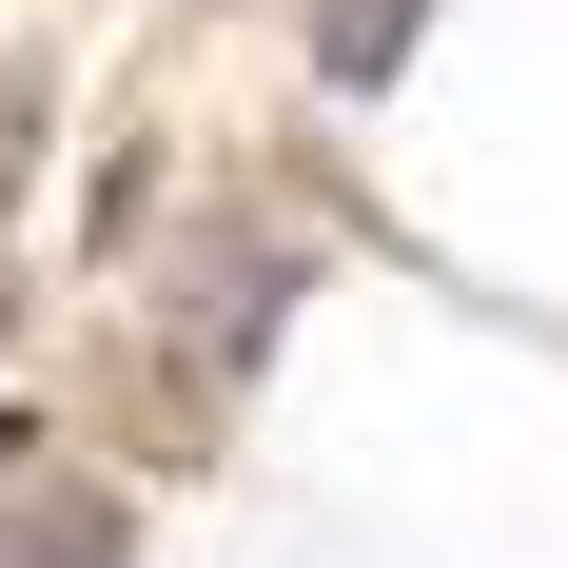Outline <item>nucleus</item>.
I'll return each mask as SVG.
<instances>
[{
  "label": "nucleus",
  "mask_w": 568,
  "mask_h": 568,
  "mask_svg": "<svg viewBox=\"0 0 568 568\" xmlns=\"http://www.w3.org/2000/svg\"><path fill=\"white\" fill-rule=\"evenodd\" d=\"M275 314H294V255H275V235H216V255L176 275V353H158V373H196V393H216V373H255V353H275Z\"/></svg>",
  "instance_id": "obj_1"
},
{
  "label": "nucleus",
  "mask_w": 568,
  "mask_h": 568,
  "mask_svg": "<svg viewBox=\"0 0 568 568\" xmlns=\"http://www.w3.org/2000/svg\"><path fill=\"white\" fill-rule=\"evenodd\" d=\"M412 20H432V0H334V20H314V79H334V99L412 79Z\"/></svg>",
  "instance_id": "obj_3"
},
{
  "label": "nucleus",
  "mask_w": 568,
  "mask_h": 568,
  "mask_svg": "<svg viewBox=\"0 0 568 568\" xmlns=\"http://www.w3.org/2000/svg\"><path fill=\"white\" fill-rule=\"evenodd\" d=\"M0 568H138V529H118V490H20Z\"/></svg>",
  "instance_id": "obj_2"
},
{
  "label": "nucleus",
  "mask_w": 568,
  "mask_h": 568,
  "mask_svg": "<svg viewBox=\"0 0 568 568\" xmlns=\"http://www.w3.org/2000/svg\"><path fill=\"white\" fill-rule=\"evenodd\" d=\"M20 176H40V99H0V216H20Z\"/></svg>",
  "instance_id": "obj_4"
}]
</instances>
